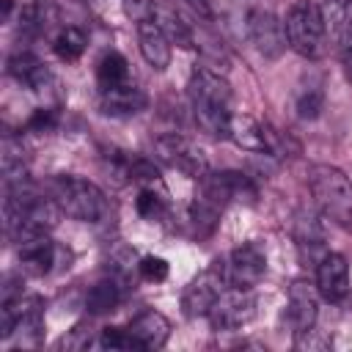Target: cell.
Masks as SVG:
<instances>
[{"instance_id":"obj_1","label":"cell","mask_w":352,"mask_h":352,"mask_svg":"<svg viewBox=\"0 0 352 352\" xmlns=\"http://www.w3.org/2000/svg\"><path fill=\"white\" fill-rule=\"evenodd\" d=\"M187 96L192 107V118L201 132L209 138H228L231 126V85L217 69L198 66L190 74Z\"/></svg>"},{"instance_id":"obj_2","label":"cell","mask_w":352,"mask_h":352,"mask_svg":"<svg viewBox=\"0 0 352 352\" xmlns=\"http://www.w3.org/2000/svg\"><path fill=\"white\" fill-rule=\"evenodd\" d=\"M308 187L324 217L341 228H352V182L336 165H314L308 170Z\"/></svg>"},{"instance_id":"obj_3","label":"cell","mask_w":352,"mask_h":352,"mask_svg":"<svg viewBox=\"0 0 352 352\" xmlns=\"http://www.w3.org/2000/svg\"><path fill=\"white\" fill-rule=\"evenodd\" d=\"M50 192H52V201L60 206V212L80 223H96L107 212V201L102 190L88 179L60 173L50 182Z\"/></svg>"},{"instance_id":"obj_4","label":"cell","mask_w":352,"mask_h":352,"mask_svg":"<svg viewBox=\"0 0 352 352\" xmlns=\"http://www.w3.org/2000/svg\"><path fill=\"white\" fill-rule=\"evenodd\" d=\"M283 28H286V38H289V47L305 58H316L322 52V44H324V33H327V22H324V14L319 8V3L314 0H300L289 8L286 19H283Z\"/></svg>"},{"instance_id":"obj_5","label":"cell","mask_w":352,"mask_h":352,"mask_svg":"<svg viewBox=\"0 0 352 352\" xmlns=\"http://www.w3.org/2000/svg\"><path fill=\"white\" fill-rule=\"evenodd\" d=\"M154 157L160 162H165L168 168L179 170L184 176H192V179H201L209 170V160H206L204 148H198L190 138H184L179 132L160 135L154 140Z\"/></svg>"},{"instance_id":"obj_6","label":"cell","mask_w":352,"mask_h":352,"mask_svg":"<svg viewBox=\"0 0 352 352\" xmlns=\"http://www.w3.org/2000/svg\"><path fill=\"white\" fill-rule=\"evenodd\" d=\"M256 195H258V187L242 170H220V173L206 170L201 176V198L214 204L217 209H226V204H231V201L253 204Z\"/></svg>"},{"instance_id":"obj_7","label":"cell","mask_w":352,"mask_h":352,"mask_svg":"<svg viewBox=\"0 0 352 352\" xmlns=\"http://www.w3.org/2000/svg\"><path fill=\"white\" fill-rule=\"evenodd\" d=\"M220 264V272L226 278V286H236V289H253L264 272H267V253L258 242H245L239 248H234Z\"/></svg>"},{"instance_id":"obj_8","label":"cell","mask_w":352,"mask_h":352,"mask_svg":"<svg viewBox=\"0 0 352 352\" xmlns=\"http://www.w3.org/2000/svg\"><path fill=\"white\" fill-rule=\"evenodd\" d=\"M228 138H231L239 148H245V151L272 154V157H280V151H283V138H280L270 124H261V121H256V118L248 116V113L231 116Z\"/></svg>"},{"instance_id":"obj_9","label":"cell","mask_w":352,"mask_h":352,"mask_svg":"<svg viewBox=\"0 0 352 352\" xmlns=\"http://www.w3.org/2000/svg\"><path fill=\"white\" fill-rule=\"evenodd\" d=\"M245 22H248V36H250L253 47L258 50V55H264L267 60H275V58H280L286 52V47H289L286 28L272 11L250 8Z\"/></svg>"},{"instance_id":"obj_10","label":"cell","mask_w":352,"mask_h":352,"mask_svg":"<svg viewBox=\"0 0 352 352\" xmlns=\"http://www.w3.org/2000/svg\"><path fill=\"white\" fill-rule=\"evenodd\" d=\"M256 314V300L250 294V289H226L220 292V297L214 300L212 311H209V322L214 330H239L242 324H248Z\"/></svg>"},{"instance_id":"obj_11","label":"cell","mask_w":352,"mask_h":352,"mask_svg":"<svg viewBox=\"0 0 352 352\" xmlns=\"http://www.w3.org/2000/svg\"><path fill=\"white\" fill-rule=\"evenodd\" d=\"M223 286H226V278L220 272V264L214 261L206 272H201L198 278H192L184 286V292H182V308H184V314L187 316H209V311H212L214 300L220 297Z\"/></svg>"},{"instance_id":"obj_12","label":"cell","mask_w":352,"mask_h":352,"mask_svg":"<svg viewBox=\"0 0 352 352\" xmlns=\"http://www.w3.org/2000/svg\"><path fill=\"white\" fill-rule=\"evenodd\" d=\"M316 292L330 300L341 302L349 294V264L341 253H324L316 264Z\"/></svg>"},{"instance_id":"obj_13","label":"cell","mask_w":352,"mask_h":352,"mask_svg":"<svg viewBox=\"0 0 352 352\" xmlns=\"http://www.w3.org/2000/svg\"><path fill=\"white\" fill-rule=\"evenodd\" d=\"M316 316H319V302H316L314 286L305 280H294L289 286V305H286V319H289L292 330L297 336L314 330Z\"/></svg>"},{"instance_id":"obj_14","label":"cell","mask_w":352,"mask_h":352,"mask_svg":"<svg viewBox=\"0 0 352 352\" xmlns=\"http://www.w3.org/2000/svg\"><path fill=\"white\" fill-rule=\"evenodd\" d=\"M138 44H140L143 60L154 72H165L170 66V38L162 33V28L154 19L138 22Z\"/></svg>"},{"instance_id":"obj_15","label":"cell","mask_w":352,"mask_h":352,"mask_svg":"<svg viewBox=\"0 0 352 352\" xmlns=\"http://www.w3.org/2000/svg\"><path fill=\"white\" fill-rule=\"evenodd\" d=\"M126 330L138 349H160V346H165V341L170 336V322L160 311L148 308V311L138 314Z\"/></svg>"},{"instance_id":"obj_16","label":"cell","mask_w":352,"mask_h":352,"mask_svg":"<svg viewBox=\"0 0 352 352\" xmlns=\"http://www.w3.org/2000/svg\"><path fill=\"white\" fill-rule=\"evenodd\" d=\"M146 94H143V88H138L135 82H121V85H113V88H102V94H99V107H102V113H107V116H118V118H124V116H135V113H140L143 107H146Z\"/></svg>"},{"instance_id":"obj_17","label":"cell","mask_w":352,"mask_h":352,"mask_svg":"<svg viewBox=\"0 0 352 352\" xmlns=\"http://www.w3.org/2000/svg\"><path fill=\"white\" fill-rule=\"evenodd\" d=\"M58 248L50 242L47 234L41 236H28L19 242V264L28 275H47L55 264Z\"/></svg>"},{"instance_id":"obj_18","label":"cell","mask_w":352,"mask_h":352,"mask_svg":"<svg viewBox=\"0 0 352 352\" xmlns=\"http://www.w3.org/2000/svg\"><path fill=\"white\" fill-rule=\"evenodd\" d=\"M8 74L19 85H25L30 91H41L47 85V80H50V69L33 52H16V55H11L8 58Z\"/></svg>"},{"instance_id":"obj_19","label":"cell","mask_w":352,"mask_h":352,"mask_svg":"<svg viewBox=\"0 0 352 352\" xmlns=\"http://www.w3.org/2000/svg\"><path fill=\"white\" fill-rule=\"evenodd\" d=\"M151 19L162 28V33L170 38V44H176V47H192V44H195V30H192V25H190L176 8H170V6H154Z\"/></svg>"},{"instance_id":"obj_20","label":"cell","mask_w":352,"mask_h":352,"mask_svg":"<svg viewBox=\"0 0 352 352\" xmlns=\"http://www.w3.org/2000/svg\"><path fill=\"white\" fill-rule=\"evenodd\" d=\"M55 22V8L50 0H30L19 11V30L25 36H38Z\"/></svg>"},{"instance_id":"obj_21","label":"cell","mask_w":352,"mask_h":352,"mask_svg":"<svg viewBox=\"0 0 352 352\" xmlns=\"http://www.w3.org/2000/svg\"><path fill=\"white\" fill-rule=\"evenodd\" d=\"M294 239H297V248H300V253H305L308 250V258H316V253L319 256H324V234H322V228H319V223L311 217V214H300L297 217V226H294Z\"/></svg>"},{"instance_id":"obj_22","label":"cell","mask_w":352,"mask_h":352,"mask_svg":"<svg viewBox=\"0 0 352 352\" xmlns=\"http://www.w3.org/2000/svg\"><path fill=\"white\" fill-rule=\"evenodd\" d=\"M85 44H88V36L80 28L69 25V28H60L58 30V36L52 41V50H55V55L60 60H77L85 52Z\"/></svg>"},{"instance_id":"obj_23","label":"cell","mask_w":352,"mask_h":352,"mask_svg":"<svg viewBox=\"0 0 352 352\" xmlns=\"http://www.w3.org/2000/svg\"><path fill=\"white\" fill-rule=\"evenodd\" d=\"M96 80H99V88H113V85L126 82L129 80V66H126L124 55L104 52L99 66H96Z\"/></svg>"},{"instance_id":"obj_24","label":"cell","mask_w":352,"mask_h":352,"mask_svg":"<svg viewBox=\"0 0 352 352\" xmlns=\"http://www.w3.org/2000/svg\"><path fill=\"white\" fill-rule=\"evenodd\" d=\"M121 302V289L116 280H99L96 286H91L88 297H85V308L91 314H107Z\"/></svg>"},{"instance_id":"obj_25","label":"cell","mask_w":352,"mask_h":352,"mask_svg":"<svg viewBox=\"0 0 352 352\" xmlns=\"http://www.w3.org/2000/svg\"><path fill=\"white\" fill-rule=\"evenodd\" d=\"M135 206H138V214L140 217H146V220H160L162 214H165V198L160 195V192H154V187H143L140 192H138V201H135Z\"/></svg>"},{"instance_id":"obj_26","label":"cell","mask_w":352,"mask_h":352,"mask_svg":"<svg viewBox=\"0 0 352 352\" xmlns=\"http://www.w3.org/2000/svg\"><path fill=\"white\" fill-rule=\"evenodd\" d=\"M322 104H324V94L316 85H311V88L297 94V116L305 118V121H314L322 113Z\"/></svg>"},{"instance_id":"obj_27","label":"cell","mask_w":352,"mask_h":352,"mask_svg":"<svg viewBox=\"0 0 352 352\" xmlns=\"http://www.w3.org/2000/svg\"><path fill=\"white\" fill-rule=\"evenodd\" d=\"M99 346L102 349H138L129 330H124V327H104L99 336Z\"/></svg>"},{"instance_id":"obj_28","label":"cell","mask_w":352,"mask_h":352,"mask_svg":"<svg viewBox=\"0 0 352 352\" xmlns=\"http://www.w3.org/2000/svg\"><path fill=\"white\" fill-rule=\"evenodd\" d=\"M55 126H58V110L55 107H38L28 118V129L30 132H52Z\"/></svg>"},{"instance_id":"obj_29","label":"cell","mask_w":352,"mask_h":352,"mask_svg":"<svg viewBox=\"0 0 352 352\" xmlns=\"http://www.w3.org/2000/svg\"><path fill=\"white\" fill-rule=\"evenodd\" d=\"M319 8H322V14H324L327 28L338 30V28L344 25L346 11H349V0H322V3H319Z\"/></svg>"},{"instance_id":"obj_30","label":"cell","mask_w":352,"mask_h":352,"mask_svg":"<svg viewBox=\"0 0 352 352\" xmlns=\"http://www.w3.org/2000/svg\"><path fill=\"white\" fill-rule=\"evenodd\" d=\"M138 270L146 280H165L168 278V261L160 258V256H143Z\"/></svg>"},{"instance_id":"obj_31","label":"cell","mask_w":352,"mask_h":352,"mask_svg":"<svg viewBox=\"0 0 352 352\" xmlns=\"http://www.w3.org/2000/svg\"><path fill=\"white\" fill-rule=\"evenodd\" d=\"M121 6L126 11V16H132L135 22H140V19H151L157 3L154 0H121Z\"/></svg>"},{"instance_id":"obj_32","label":"cell","mask_w":352,"mask_h":352,"mask_svg":"<svg viewBox=\"0 0 352 352\" xmlns=\"http://www.w3.org/2000/svg\"><path fill=\"white\" fill-rule=\"evenodd\" d=\"M341 55H344V66H346V74H349V80H352V22H349V25H346V30H344Z\"/></svg>"},{"instance_id":"obj_33","label":"cell","mask_w":352,"mask_h":352,"mask_svg":"<svg viewBox=\"0 0 352 352\" xmlns=\"http://www.w3.org/2000/svg\"><path fill=\"white\" fill-rule=\"evenodd\" d=\"M198 16H204V19H209L212 16V8H209V0H184Z\"/></svg>"}]
</instances>
